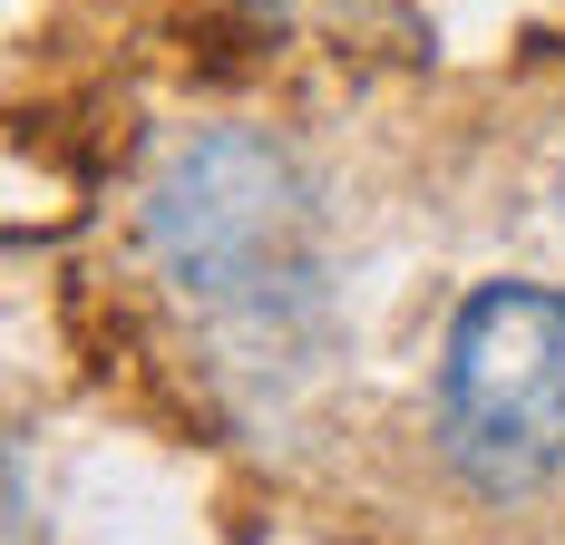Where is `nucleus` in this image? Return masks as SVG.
I'll use <instances>...</instances> for the list:
<instances>
[{
    "instance_id": "obj_1",
    "label": "nucleus",
    "mask_w": 565,
    "mask_h": 545,
    "mask_svg": "<svg viewBox=\"0 0 565 545\" xmlns=\"http://www.w3.org/2000/svg\"><path fill=\"white\" fill-rule=\"evenodd\" d=\"M157 264L185 302H215V312H254L292 292L312 272V195L302 175L264 147V137H195L185 157L157 175Z\"/></svg>"
},
{
    "instance_id": "obj_2",
    "label": "nucleus",
    "mask_w": 565,
    "mask_h": 545,
    "mask_svg": "<svg viewBox=\"0 0 565 545\" xmlns=\"http://www.w3.org/2000/svg\"><path fill=\"white\" fill-rule=\"evenodd\" d=\"M439 438L478 488H536L565 458V292L488 282L449 322Z\"/></svg>"
}]
</instances>
